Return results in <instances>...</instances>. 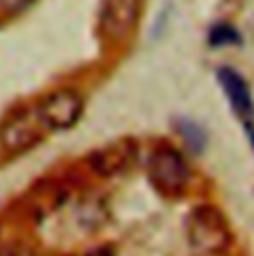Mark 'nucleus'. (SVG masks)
Masks as SVG:
<instances>
[{"label":"nucleus","instance_id":"obj_15","mask_svg":"<svg viewBox=\"0 0 254 256\" xmlns=\"http://www.w3.org/2000/svg\"><path fill=\"white\" fill-rule=\"evenodd\" d=\"M6 159H8V157H6V155L2 153V149H0V165H2V161H6Z\"/></svg>","mask_w":254,"mask_h":256},{"label":"nucleus","instance_id":"obj_5","mask_svg":"<svg viewBox=\"0 0 254 256\" xmlns=\"http://www.w3.org/2000/svg\"><path fill=\"white\" fill-rule=\"evenodd\" d=\"M143 0H104L100 6V36L110 44H122L133 34L141 18Z\"/></svg>","mask_w":254,"mask_h":256},{"label":"nucleus","instance_id":"obj_4","mask_svg":"<svg viewBox=\"0 0 254 256\" xmlns=\"http://www.w3.org/2000/svg\"><path fill=\"white\" fill-rule=\"evenodd\" d=\"M84 96L76 88H58L46 94L34 108L44 128L50 131H68L72 129L84 114Z\"/></svg>","mask_w":254,"mask_h":256},{"label":"nucleus","instance_id":"obj_10","mask_svg":"<svg viewBox=\"0 0 254 256\" xmlns=\"http://www.w3.org/2000/svg\"><path fill=\"white\" fill-rule=\"evenodd\" d=\"M240 42V34L234 26L226 22H218L210 28L208 32V44L212 48H224V46H234Z\"/></svg>","mask_w":254,"mask_h":256},{"label":"nucleus","instance_id":"obj_14","mask_svg":"<svg viewBox=\"0 0 254 256\" xmlns=\"http://www.w3.org/2000/svg\"><path fill=\"white\" fill-rule=\"evenodd\" d=\"M244 129H246V135H248V139H250L252 149H254V126H252V122H246V124H244Z\"/></svg>","mask_w":254,"mask_h":256},{"label":"nucleus","instance_id":"obj_8","mask_svg":"<svg viewBox=\"0 0 254 256\" xmlns=\"http://www.w3.org/2000/svg\"><path fill=\"white\" fill-rule=\"evenodd\" d=\"M108 206L100 196H84L76 208V220L86 232L98 230L108 220Z\"/></svg>","mask_w":254,"mask_h":256},{"label":"nucleus","instance_id":"obj_1","mask_svg":"<svg viewBox=\"0 0 254 256\" xmlns=\"http://www.w3.org/2000/svg\"><path fill=\"white\" fill-rule=\"evenodd\" d=\"M187 238L198 256H222L232 246L230 222L218 206L196 204L187 218Z\"/></svg>","mask_w":254,"mask_h":256},{"label":"nucleus","instance_id":"obj_11","mask_svg":"<svg viewBox=\"0 0 254 256\" xmlns=\"http://www.w3.org/2000/svg\"><path fill=\"white\" fill-rule=\"evenodd\" d=\"M0 256H40V254L26 240H8V242L0 244Z\"/></svg>","mask_w":254,"mask_h":256},{"label":"nucleus","instance_id":"obj_7","mask_svg":"<svg viewBox=\"0 0 254 256\" xmlns=\"http://www.w3.org/2000/svg\"><path fill=\"white\" fill-rule=\"evenodd\" d=\"M216 80L222 88V92L228 98V104L232 106L234 114L246 124L254 120V100L250 94V88L246 84V80L232 68H220L216 72Z\"/></svg>","mask_w":254,"mask_h":256},{"label":"nucleus","instance_id":"obj_6","mask_svg":"<svg viewBox=\"0 0 254 256\" xmlns=\"http://www.w3.org/2000/svg\"><path fill=\"white\" fill-rule=\"evenodd\" d=\"M137 159V145L133 139L124 137V139H116L100 149H94L88 159L86 165L90 167V171L102 179H114L118 175H124L126 171L131 169V165Z\"/></svg>","mask_w":254,"mask_h":256},{"label":"nucleus","instance_id":"obj_2","mask_svg":"<svg viewBox=\"0 0 254 256\" xmlns=\"http://www.w3.org/2000/svg\"><path fill=\"white\" fill-rule=\"evenodd\" d=\"M147 177L163 196H183L190 185V167L181 151L163 145L151 151L147 159Z\"/></svg>","mask_w":254,"mask_h":256},{"label":"nucleus","instance_id":"obj_12","mask_svg":"<svg viewBox=\"0 0 254 256\" xmlns=\"http://www.w3.org/2000/svg\"><path fill=\"white\" fill-rule=\"evenodd\" d=\"M34 4V0H0V10L4 14H18L24 12L26 8H30Z\"/></svg>","mask_w":254,"mask_h":256},{"label":"nucleus","instance_id":"obj_3","mask_svg":"<svg viewBox=\"0 0 254 256\" xmlns=\"http://www.w3.org/2000/svg\"><path fill=\"white\" fill-rule=\"evenodd\" d=\"M46 135L48 129L38 118L36 108H24L0 124V149L6 157H16L40 145Z\"/></svg>","mask_w":254,"mask_h":256},{"label":"nucleus","instance_id":"obj_13","mask_svg":"<svg viewBox=\"0 0 254 256\" xmlns=\"http://www.w3.org/2000/svg\"><path fill=\"white\" fill-rule=\"evenodd\" d=\"M84 256H114V248L112 246H96V248L88 250Z\"/></svg>","mask_w":254,"mask_h":256},{"label":"nucleus","instance_id":"obj_9","mask_svg":"<svg viewBox=\"0 0 254 256\" xmlns=\"http://www.w3.org/2000/svg\"><path fill=\"white\" fill-rule=\"evenodd\" d=\"M175 129L181 135L183 143L187 145L190 153H194V155L202 153V149L206 147V133L196 122H192L189 118H177L175 120Z\"/></svg>","mask_w":254,"mask_h":256}]
</instances>
